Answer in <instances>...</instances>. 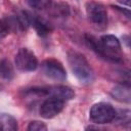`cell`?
Segmentation results:
<instances>
[{"label":"cell","mask_w":131,"mask_h":131,"mask_svg":"<svg viewBox=\"0 0 131 131\" xmlns=\"http://www.w3.org/2000/svg\"><path fill=\"white\" fill-rule=\"evenodd\" d=\"M68 61L72 72L82 84H90L93 82V71L82 53L70 50L68 52Z\"/></svg>","instance_id":"2"},{"label":"cell","mask_w":131,"mask_h":131,"mask_svg":"<svg viewBox=\"0 0 131 131\" xmlns=\"http://www.w3.org/2000/svg\"><path fill=\"white\" fill-rule=\"evenodd\" d=\"M27 3L29 4L30 7L40 10L47 8L50 5L51 0H27Z\"/></svg>","instance_id":"13"},{"label":"cell","mask_w":131,"mask_h":131,"mask_svg":"<svg viewBox=\"0 0 131 131\" xmlns=\"http://www.w3.org/2000/svg\"><path fill=\"white\" fill-rule=\"evenodd\" d=\"M85 40L89 47L103 58L119 62L122 59V47L119 39L114 35H104L100 39H96L91 35H86Z\"/></svg>","instance_id":"1"},{"label":"cell","mask_w":131,"mask_h":131,"mask_svg":"<svg viewBox=\"0 0 131 131\" xmlns=\"http://www.w3.org/2000/svg\"><path fill=\"white\" fill-rule=\"evenodd\" d=\"M0 130H3V126H2V124H1V122H0Z\"/></svg>","instance_id":"16"},{"label":"cell","mask_w":131,"mask_h":131,"mask_svg":"<svg viewBox=\"0 0 131 131\" xmlns=\"http://www.w3.org/2000/svg\"><path fill=\"white\" fill-rule=\"evenodd\" d=\"M0 122L3 126V130H16L17 122L16 120L8 114H0Z\"/></svg>","instance_id":"12"},{"label":"cell","mask_w":131,"mask_h":131,"mask_svg":"<svg viewBox=\"0 0 131 131\" xmlns=\"http://www.w3.org/2000/svg\"><path fill=\"white\" fill-rule=\"evenodd\" d=\"M118 2H120L121 4L127 5V6H129V5H130V0H118Z\"/></svg>","instance_id":"15"},{"label":"cell","mask_w":131,"mask_h":131,"mask_svg":"<svg viewBox=\"0 0 131 131\" xmlns=\"http://www.w3.org/2000/svg\"><path fill=\"white\" fill-rule=\"evenodd\" d=\"M43 74L54 81H64L67 79V72L60 61L54 58L45 59L41 66Z\"/></svg>","instance_id":"6"},{"label":"cell","mask_w":131,"mask_h":131,"mask_svg":"<svg viewBox=\"0 0 131 131\" xmlns=\"http://www.w3.org/2000/svg\"><path fill=\"white\" fill-rule=\"evenodd\" d=\"M16 68L21 72H33L38 67L36 55L28 48H20L14 58Z\"/></svg>","instance_id":"5"},{"label":"cell","mask_w":131,"mask_h":131,"mask_svg":"<svg viewBox=\"0 0 131 131\" xmlns=\"http://www.w3.org/2000/svg\"><path fill=\"white\" fill-rule=\"evenodd\" d=\"M86 13L88 19L97 27H105L107 24V12L103 4L96 1L86 3Z\"/></svg>","instance_id":"4"},{"label":"cell","mask_w":131,"mask_h":131,"mask_svg":"<svg viewBox=\"0 0 131 131\" xmlns=\"http://www.w3.org/2000/svg\"><path fill=\"white\" fill-rule=\"evenodd\" d=\"M130 91H131L130 90V84H129V82H126V83H123V84H120V85L116 86L112 90L111 94L117 100L129 103L130 100H131V93H130Z\"/></svg>","instance_id":"9"},{"label":"cell","mask_w":131,"mask_h":131,"mask_svg":"<svg viewBox=\"0 0 131 131\" xmlns=\"http://www.w3.org/2000/svg\"><path fill=\"white\" fill-rule=\"evenodd\" d=\"M30 25L34 27L35 31L40 37H46L51 32V27L46 20L36 15H32L31 13H30Z\"/></svg>","instance_id":"10"},{"label":"cell","mask_w":131,"mask_h":131,"mask_svg":"<svg viewBox=\"0 0 131 131\" xmlns=\"http://www.w3.org/2000/svg\"><path fill=\"white\" fill-rule=\"evenodd\" d=\"M28 131H46L47 126L41 121H33L28 126Z\"/></svg>","instance_id":"14"},{"label":"cell","mask_w":131,"mask_h":131,"mask_svg":"<svg viewBox=\"0 0 131 131\" xmlns=\"http://www.w3.org/2000/svg\"><path fill=\"white\" fill-rule=\"evenodd\" d=\"M64 105V101L56 97H49L40 106V115L44 119H51L58 115Z\"/></svg>","instance_id":"7"},{"label":"cell","mask_w":131,"mask_h":131,"mask_svg":"<svg viewBox=\"0 0 131 131\" xmlns=\"http://www.w3.org/2000/svg\"><path fill=\"white\" fill-rule=\"evenodd\" d=\"M117 112L112 104L98 102L92 105L89 112V118L94 124H107L115 120Z\"/></svg>","instance_id":"3"},{"label":"cell","mask_w":131,"mask_h":131,"mask_svg":"<svg viewBox=\"0 0 131 131\" xmlns=\"http://www.w3.org/2000/svg\"><path fill=\"white\" fill-rule=\"evenodd\" d=\"M14 76L13 68L9 60L3 58L0 59V78L6 81H10Z\"/></svg>","instance_id":"11"},{"label":"cell","mask_w":131,"mask_h":131,"mask_svg":"<svg viewBox=\"0 0 131 131\" xmlns=\"http://www.w3.org/2000/svg\"><path fill=\"white\" fill-rule=\"evenodd\" d=\"M44 88H45L46 96L49 95V97H56L63 101L71 100L72 98L75 97L74 90L68 86L56 85V86H49V87H44Z\"/></svg>","instance_id":"8"}]
</instances>
